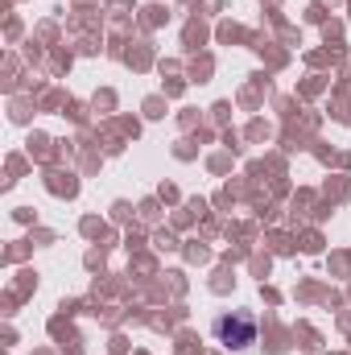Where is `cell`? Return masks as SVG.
<instances>
[{
	"mask_svg": "<svg viewBox=\"0 0 351 355\" xmlns=\"http://www.w3.org/2000/svg\"><path fill=\"white\" fill-rule=\"evenodd\" d=\"M215 339L223 343V347H248V343H257V318L252 314H244V310H232V314H223V318H215Z\"/></svg>",
	"mask_w": 351,
	"mask_h": 355,
	"instance_id": "1",
	"label": "cell"
}]
</instances>
